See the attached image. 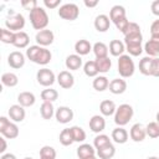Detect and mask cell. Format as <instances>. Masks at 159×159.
Instances as JSON below:
<instances>
[{
	"mask_svg": "<svg viewBox=\"0 0 159 159\" xmlns=\"http://www.w3.org/2000/svg\"><path fill=\"white\" fill-rule=\"evenodd\" d=\"M1 83L5 87H15L19 83V77L14 72H5L1 76Z\"/></svg>",
	"mask_w": 159,
	"mask_h": 159,
	"instance_id": "33",
	"label": "cell"
},
{
	"mask_svg": "<svg viewBox=\"0 0 159 159\" xmlns=\"http://www.w3.org/2000/svg\"><path fill=\"white\" fill-rule=\"evenodd\" d=\"M135 65L129 55H122L118 57V73L122 78H129L134 75Z\"/></svg>",
	"mask_w": 159,
	"mask_h": 159,
	"instance_id": "5",
	"label": "cell"
},
{
	"mask_svg": "<svg viewBox=\"0 0 159 159\" xmlns=\"http://www.w3.org/2000/svg\"><path fill=\"white\" fill-rule=\"evenodd\" d=\"M40 158H51V159H56V150L53 147L50 145H43L40 149Z\"/></svg>",
	"mask_w": 159,
	"mask_h": 159,
	"instance_id": "43",
	"label": "cell"
},
{
	"mask_svg": "<svg viewBox=\"0 0 159 159\" xmlns=\"http://www.w3.org/2000/svg\"><path fill=\"white\" fill-rule=\"evenodd\" d=\"M65 65H66V68L67 70H70V71H77L82 66V57L80 55H77V53L68 55L66 57Z\"/></svg>",
	"mask_w": 159,
	"mask_h": 159,
	"instance_id": "21",
	"label": "cell"
},
{
	"mask_svg": "<svg viewBox=\"0 0 159 159\" xmlns=\"http://www.w3.org/2000/svg\"><path fill=\"white\" fill-rule=\"evenodd\" d=\"M127 17L125 16V9L122 6V5H114L111 11H109V19H111V22L116 24L118 22L119 20Z\"/></svg>",
	"mask_w": 159,
	"mask_h": 159,
	"instance_id": "27",
	"label": "cell"
},
{
	"mask_svg": "<svg viewBox=\"0 0 159 159\" xmlns=\"http://www.w3.org/2000/svg\"><path fill=\"white\" fill-rule=\"evenodd\" d=\"M43 5L47 9H56L61 5V0H43Z\"/></svg>",
	"mask_w": 159,
	"mask_h": 159,
	"instance_id": "48",
	"label": "cell"
},
{
	"mask_svg": "<svg viewBox=\"0 0 159 159\" xmlns=\"http://www.w3.org/2000/svg\"><path fill=\"white\" fill-rule=\"evenodd\" d=\"M70 129H71V134H72V138H73L75 142L83 143L86 140V137L87 135H86V132H84V129L82 127L73 125V127H70Z\"/></svg>",
	"mask_w": 159,
	"mask_h": 159,
	"instance_id": "35",
	"label": "cell"
},
{
	"mask_svg": "<svg viewBox=\"0 0 159 159\" xmlns=\"http://www.w3.org/2000/svg\"><path fill=\"white\" fill-rule=\"evenodd\" d=\"M143 42V35L142 32H135V34H129L124 36V45H125V51H128L129 56H139L144 47L142 46Z\"/></svg>",
	"mask_w": 159,
	"mask_h": 159,
	"instance_id": "2",
	"label": "cell"
},
{
	"mask_svg": "<svg viewBox=\"0 0 159 159\" xmlns=\"http://www.w3.org/2000/svg\"><path fill=\"white\" fill-rule=\"evenodd\" d=\"M29 42H30V37L25 31L15 32V40L12 45L16 48H26L29 46Z\"/></svg>",
	"mask_w": 159,
	"mask_h": 159,
	"instance_id": "28",
	"label": "cell"
},
{
	"mask_svg": "<svg viewBox=\"0 0 159 159\" xmlns=\"http://www.w3.org/2000/svg\"><path fill=\"white\" fill-rule=\"evenodd\" d=\"M129 137L133 142H143L147 137V132H145V127L140 123H135L132 125L130 130H129Z\"/></svg>",
	"mask_w": 159,
	"mask_h": 159,
	"instance_id": "16",
	"label": "cell"
},
{
	"mask_svg": "<svg viewBox=\"0 0 159 159\" xmlns=\"http://www.w3.org/2000/svg\"><path fill=\"white\" fill-rule=\"evenodd\" d=\"M114 155H116V147L112 143L97 149V157L99 159H112Z\"/></svg>",
	"mask_w": 159,
	"mask_h": 159,
	"instance_id": "29",
	"label": "cell"
},
{
	"mask_svg": "<svg viewBox=\"0 0 159 159\" xmlns=\"http://www.w3.org/2000/svg\"><path fill=\"white\" fill-rule=\"evenodd\" d=\"M29 19H30V22H31L32 27L35 30H39V31L45 30L47 27V25H48V21H50L46 10L43 7H41V6H37L32 11H30Z\"/></svg>",
	"mask_w": 159,
	"mask_h": 159,
	"instance_id": "3",
	"label": "cell"
},
{
	"mask_svg": "<svg viewBox=\"0 0 159 159\" xmlns=\"http://www.w3.org/2000/svg\"><path fill=\"white\" fill-rule=\"evenodd\" d=\"M0 159H17V158H16V155L12 154V153H5V154H1Z\"/></svg>",
	"mask_w": 159,
	"mask_h": 159,
	"instance_id": "52",
	"label": "cell"
},
{
	"mask_svg": "<svg viewBox=\"0 0 159 159\" xmlns=\"http://www.w3.org/2000/svg\"><path fill=\"white\" fill-rule=\"evenodd\" d=\"M86 159H98L96 155H92V157H88V158H86Z\"/></svg>",
	"mask_w": 159,
	"mask_h": 159,
	"instance_id": "56",
	"label": "cell"
},
{
	"mask_svg": "<svg viewBox=\"0 0 159 159\" xmlns=\"http://www.w3.org/2000/svg\"><path fill=\"white\" fill-rule=\"evenodd\" d=\"M109 52L112 56L114 57H119L122 55H124V51H125V45L124 42H122L120 40H112L109 42Z\"/></svg>",
	"mask_w": 159,
	"mask_h": 159,
	"instance_id": "26",
	"label": "cell"
},
{
	"mask_svg": "<svg viewBox=\"0 0 159 159\" xmlns=\"http://www.w3.org/2000/svg\"><path fill=\"white\" fill-rule=\"evenodd\" d=\"M144 51L147 56L157 57L159 55V35H152L150 39L144 45Z\"/></svg>",
	"mask_w": 159,
	"mask_h": 159,
	"instance_id": "14",
	"label": "cell"
},
{
	"mask_svg": "<svg viewBox=\"0 0 159 159\" xmlns=\"http://www.w3.org/2000/svg\"><path fill=\"white\" fill-rule=\"evenodd\" d=\"M94 29L98 31V32H106L109 30V26H111V19L109 16L104 15V14H99L96 16L94 19Z\"/></svg>",
	"mask_w": 159,
	"mask_h": 159,
	"instance_id": "18",
	"label": "cell"
},
{
	"mask_svg": "<svg viewBox=\"0 0 159 159\" xmlns=\"http://www.w3.org/2000/svg\"><path fill=\"white\" fill-rule=\"evenodd\" d=\"M92 51L96 56V58H103V57H108V46L104 42H96L92 46Z\"/></svg>",
	"mask_w": 159,
	"mask_h": 159,
	"instance_id": "32",
	"label": "cell"
},
{
	"mask_svg": "<svg viewBox=\"0 0 159 159\" xmlns=\"http://www.w3.org/2000/svg\"><path fill=\"white\" fill-rule=\"evenodd\" d=\"M21 6H22L25 10L32 11L35 7L39 6V4H37L36 0H22V1H21Z\"/></svg>",
	"mask_w": 159,
	"mask_h": 159,
	"instance_id": "44",
	"label": "cell"
},
{
	"mask_svg": "<svg viewBox=\"0 0 159 159\" xmlns=\"http://www.w3.org/2000/svg\"><path fill=\"white\" fill-rule=\"evenodd\" d=\"M96 65L98 68L99 73H107L109 72L111 67H112V61L109 57H103V58H96Z\"/></svg>",
	"mask_w": 159,
	"mask_h": 159,
	"instance_id": "36",
	"label": "cell"
},
{
	"mask_svg": "<svg viewBox=\"0 0 159 159\" xmlns=\"http://www.w3.org/2000/svg\"><path fill=\"white\" fill-rule=\"evenodd\" d=\"M25 116H26V112H25V108L20 104H12L10 106L9 108V117L12 122L15 123H20L25 119Z\"/></svg>",
	"mask_w": 159,
	"mask_h": 159,
	"instance_id": "17",
	"label": "cell"
},
{
	"mask_svg": "<svg viewBox=\"0 0 159 159\" xmlns=\"http://www.w3.org/2000/svg\"><path fill=\"white\" fill-rule=\"evenodd\" d=\"M75 51H76V53L80 55L81 57H82V56H86V55H88V53L92 51V45H91V42H89L88 40H84V39L78 40V41L75 43Z\"/></svg>",
	"mask_w": 159,
	"mask_h": 159,
	"instance_id": "25",
	"label": "cell"
},
{
	"mask_svg": "<svg viewBox=\"0 0 159 159\" xmlns=\"http://www.w3.org/2000/svg\"><path fill=\"white\" fill-rule=\"evenodd\" d=\"M145 132L149 138H159V124L157 122H150L145 125Z\"/></svg>",
	"mask_w": 159,
	"mask_h": 159,
	"instance_id": "42",
	"label": "cell"
},
{
	"mask_svg": "<svg viewBox=\"0 0 159 159\" xmlns=\"http://www.w3.org/2000/svg\"><path fill=\"white\" fill-rule=\"evenodd\" d=\"M25 55L20 51H12L7 56V65L14 70H20L25 65Z\"/></svg>",
	"mask_w": 159,
	"mask_h": 159,
	"instance_id": "13",
	"label": "cell"
},
{
	"mask_svg": "<svg viewBox=\"0 0 159 159\" xmlns=\"http://www.w3.org/2000/svg\"><path fill=\"white\" fill-rule=\"evenodd\" d=\"M152 76H153V77H159V57H154V58H153Z\"/></svg>",
	"mask_w": 159,
	"mask_h": 159,
	"instance_id": "47",
	"label": "cell"
},
{
	"mask_svg": "<svg viewBox=\"0 0 159 159\" xmlns=\"http://www.w3.org/2000/svg\"><path fill=\"white\" fill-rule=\"evenodd\" d=\"M98 5V0H93V1H84V6H87V7H94V6H97Z\"/></svg>",
	"mask_w": 159,
	"mask_h": 159,
	"instance_id": "53",
	"label": "cell"
},
{
	"mask_svg": "<svg viewBox=\"0 0 159 159\" xmlns=\"http://www.w3.org/2000/svg\"><path fill=\"white\" fill-rule=\"evenodd\" d=\"M5 27L12 32H20L25 27V17L22 14L16 12L15 15L7 16L5 20Z\"/></svg>",
	"mask_w": 159,
	"mask_h": 159,
	"instance_id": "8",
	"label": "cell"
},
{
	"mask_svg": "<svg viewBox=\"0 0 159 159\" xmlns=\"http://www.w3.org/2000/svg\"><path fill=\"white\" fill-rule=\"evenodd\" d=\"M56 81H57V83L60 84V87L63 88V89H70V88H72L73 84H75V77H73V75H72L70 71H67V70L61 71V72L57 75Z\"/></svg>",
	"mask_w": 159,
	"mask_h": 159,
	"instance_id": "12",
	"label": "cell"
},
{
	"mask_svg": "<svg viewBox=\"0 0 159 159\" xmlns=\"http://www.w3.org/2000/svg\"><path fill=\"white\" fill-rule=\"evenodd\" d=\"M153 58L150 56H145L139 61V72L144 76H152V65H153Z\"/></svg>",
	"mask_w": 159,
	"mask_h": 159,
	"instance_id": "30",
	"label": "cell"
},
{
	"mask_svg": "<svg viewBox=\"0 0 159 159\" xmlns=\"http://www.w3.org/2000/svg\"><path fill=\"white\" fill-rule=\"evenodd\" d=\"M36 102V97L32 92H29V91H24V92H20L17 94V104L22 106L24 108H27V107H31L34 106Z\"/></svg>",
	"mask_w": 159,
	"mask_h": 159,
	"instance_id": "19",
	"label": "cell"
},
{
	"mask_svg": "<svg viewBox=\"0 0 159 159\" xmlns=\"http://www.w3.org/2000/svg\"><path fill=\"white\" fill-rule=\"evenodd\" d=\"M73 111L67 107V106H61L56 109L55 112V118L58 123H62V124H67L70 123L72 119H73Z\"/></svg>",
	"mask_w": 159,
	"mask_h": 159,
	"instance_id": "11",
	"label": "cell"
},
{
	"mask_svg": "<svg viewBox=\"0 0 159 159\" xmlns=\"http://www.w3.org/2000/svg\"><path fill=\"white\" fill-rule=\"evenodd\" d=\"M111 137H112V139H113L114 143H117V144H124V143H127V140L129 138V134H128V132L123 127H117V128H114L112 130V135Z\"/></svg>",
	"mask_w": 159,
	"mask_h": 159,
	"instance_id": "22",
	"label": "cell"
},
{
	"mask_svg": "<svg viewBox=\"0 0 159 159\" xmlns=\"http://www.w3.org/2000/svg\"><path fill=\"white\" fill-rule=\"evenodd\" d=\"M97 154V150L93 145L91 144H87V143H82L80 144V147L77 148V157L80 159H86L88 157H92V155H96Z\"/></svg>",
	"mask_w": 159,
	"mask_h": 159,
	"instance_id": "24",
	"label": "cell"
},
{
	"mask_svg": "<svg viewBox=\"0 0 159 159\" xmlns=\"http://www.w3.org/2000/svg\"><path fill=\"white\" fill-rule=\"evenodd\" d=\"M109 143H112L109 137L107 134H102V133L97 134L94 137V139H93V147L96 148V150L102 148V147H104V145H107V144H109Z\"/></svg>",
	"mask_w": 159,
	"mask_h": 159,
	"instance_id": "41",
	"label": "cell"
},
{
	"mask_svg": "<svg viewBox=\"0 0 159 159\" xmlns=\"http://www.w3.org/2000/svg\"><path fill=\"white\" fill-rule=\"evenodd\" d=\"M24 159H34V158H31V157H25Z\"/></svg>",
	"mask_w": 159,
	"mask_h": 159,
	"instance_id": "57",
	"label": "cell"
},
{
	"mask_svg": "<svg viewBox=\"0 0 159 159\" xmlns=\"http://www.w3.org/2000/svg\"><path fill=\"white\" fill-rule=\"evenodd\" d=\"M135 32H142L140 31V26L137 24V22H129L127 30L123 32V35H129V34H135Z\"/></svg>",
	"mask_w": 159,
	"mask_h": 159,
	"instance_id": "45",
	"label": "cell"
},
{
	"mask_svg": "<svg viewBox=\"0 0 159 159\" xmlns=\"http://www.w3.org/2000/svg\"><path fill=\"white\" fill-rule=\"evenodd\" d=\"M56 78H57V77L55 76L53 71L50 70V68H47V67H43V68L39 70L37 73H36L37 83L41 84V86H43V87H46V88H47V87H51V86L55 83Z\"/></svg>",
	"mask_w": 159,
	"mask_h": 159,
	"instance_id": "9",
	"label": "cell"
},
{
	"mask_svg": "<svg viewBox=\"0 0 159 159\" xmlns=\"http://www.w3.org/2000/svg\"><path fill=\"white\" fill-rule=\"evenodd\" d=\"M116 109H117L116 103H114L113 101H111V99H104V101H102L101 104H99V112H101V114H102L103 117L114 116Z\"/></svg>",
	"mask_w": 159,
	"mask_h": 159,
	"instance_id": "23",
	"label": "cell"
},
{
	"mask_svg": "<svg viewBox=\"0 0 159 159\" xmlns=\"http://www.w3.org/2000/svg\"><path fill=\"white\" fill-rule=\"evenodd\" d=\"M133 114H134L133 107L130 104H128V103H123L119 107H117V109H116V113H114V123L118 127H124L133 118Z\"/></svg>",
	"mask_w": 159,
	"mask_h": 159,
	"instance_id": "4",
	"label": "cell"
},
{
	"mask_svg": "<svg viewBox=\"0 0 159 159\" xmlns=\"http://www.w3.org/2000/svg\"><path fill=\"white\" fill-rule=\"evenodd\" d=\"M129 22H130V21H129V20L127 19V17H124V19L119 20L118 22H116L114 25H116V27H117V29H118V30H119V31H120V32L123 34V32H124V31L127 30V27H128Z\"/></svg>",
	"mask_w": 159,
	"mask_h": 159,
	"instance_id": "46",
	"label": "cell"
},
{
	"mask_svg": "<svg viewBox=\"0 0 159 159\" xmlns=\"http://www.w3.org/2000/svg\"><path fill=\"white\" fill-rule=\"evenodd\" d=\"M88 125H89V129H91L93 133L99 134V133H102V132L104 130V128H106V119H104V117H103L102 114H101V116H99V114H94V116L91 117Z\"/></svg>",
	"mask_w": 159,
	"mask_h": 159,
	"instance_id": "15",
	"label": "cell"
},
{
	"mask_svg": "<svg viewBox=\"0 0 159 159\" xmlns=\"http://www.w3.org/2000/svg\"><path fill=\"white\" fill-rule=\"evenodd\" d=\"M14 40H15V32L7 30L6 27H2L0 29V41L2 43H14Z\"/></svg>",
	"mask_w": 159,
	"mask_h": 159,
	"instance_id": "40",
	"label": "cell"
},
{
	"mask_svg": "<svg viewBox=\"0 0 159 159\" xmlns=\"http://www.w3.org/2000/svg\"><path fill=\"white\" fill-rule=\"evenodd\" d=\"M40 159H51V158H40Z\"/></svg>",
	"mask_w": 159,
	"mask_h": 159,
	"instance_id": "58",
	"label": "cell"
},
{
	"mask_svg": "<svg viewBox=\"0 0 159 159\" xmlns=\"http://www.w3.org/2000/svg\"><path fill=\"white\" fill-rule=\"evenodd\" d=\"M0 133L6 139H15L19 137V127L6 117H0Z\"/></svg>",
	"mask_w": 159,
	"mask_h": 159,
	"instance_id": "6",
	"label": "cell"
},
{
	"mask_svg": "<svg viewBox=\"0 0 159 159\" xmlns=\"http://www.w3.org/2000/svg\"><path fill=\"white\" fill-rule=\"evenodd\" d=\"M55 40V35L51 30L48 29H45V30H41V31H37L36 36H35V41L37 42L39 46H42V47H47L50 45H52Z\"/></svg>",
	"mask_w": 159,
	"mask_h": 159,
	"instance_id": "10",
	"label": "cell"
},
{
	"mask_svg": "<svg viewBox=\"0 0 159 159\" xmlns=\"http://www.w3.org/2000/svg\"><path fill=\"white\" fill-rule=\"evenodd\" d=\"M57 98H58V92L56 89L51 88V87H47V88L42 89V92H41V99L43 102H51V103H53Z\"/></svg>",
	"mask_w": 159,
	"mask_h": 159,
	"instance_id": "37",
	"label": "cell"
},
{
	"mask_svg": "<svg viewBox=\"0 0 159 159\" xmlns=\"http://www.w3.org/2000/svg\"><path fill=\"white\" fill-rule=\"evenodd\" d=\"M83 72L87 77H97L98 76V68H97V65H96V61H87L84 65H83Z\"/></svg>",
	"mask_w": 159,
	"mask_h": 159,
	"instance_id": "38",
	"label": "cell"
},
{
	"mask_svg": "<svg viewBox=\"0 0 159 159\" xmlns=\"http://www.w3.org/2000/svg\"><path fill=\"white\" fill-rule=\"evenodd\" d=\"M150 10H152V14L155 15V16H159V0H154L150 5Z\"/></svg>",
	"mask_w": 159,
	"mask_h": 159,
	"instance_id": "50",
	"label": "cell"
},
{
	"mask_svg": "<svg viewBox=\"0 0 159 159\" xmlns=\"http://www.w3.org/2000/svg\"><path fill=\"white\" fill-rule=\"evenodd\" d=\"M147 159H159L158 157H155V155H152V157H148Z\"/></svg>",
	"mask_w": 159,
	"mask_h": 159,
	"instance_id": "55",
	"label": "cell"
},
{
	"mask_svg": "<svg viewBox=\"0 0 159 159\" xmlns=\"http://www.w3.org/2000/svg\"><path fill=\"white\" fill-rule=\"evenodd\" d=\"M58 16L63 20L73 21L80 16V9L76 4L73 2H67L60 6L58 9Z\"/></svg>",
	"mask_w": 159,
	"mask_h": 159,
	"instance_id": "7",
	"label": "cell"
},
{
	"mask_svg": "<svg viewBox=\"0 0 159 159\" xmlns=\"http://www.w3.org/2000/svg\"><path fill=\"white\" fill-rule=\"evenodd\" d=\"M109 92L113 94H122L127 89V82L123 78H114L109 82Z\"/></svg>",
	"mask_w": 159,
	"mask_h": 159,
	"instance_id": "20",
	"label": "cell"
},
{
	"mask_svg": "<svg viewBox=\"0 0 159 159\" xmlns=\"http://www.w3.org/2000/svg\"><path fill=\"white\" fill-rule=\"evenodd\" d=\"M55 112H56V109L51 102H42V104L40 107V114L43 119H46V120L51 119L55 116Z\"/></svg>",
	"mask_w": 159,
	"mask_h": 159,
	"instance_id": "31",
	"label": "cell"
},
{
	"mask_svg": "<svg viewBox=\"0 0 159 159\" xmlns=\"http://www.w3.org/2000/svg\"><path fill=\"white\" fill-rule=\"evenodd\" d=\"M0 142H1L0 153H1V154H5V152H6V147H7V144H6V138H5V137H1V138H0Z\"/></svg>",
	"mask_w": 159,
	"mask_h": 159,
	"instance_id": "51",
	"label": "cell"
},
{
	"mask_svg": "<svg viewBox=\"0 0 159 159\" xmlns=\"http://www.w3.org/2000/svg\"><path fill=\"white\" fill-rule=\"evenodd\" d=\"M58 139H60V143H61L63 147H68V145H71L72 143H75L70 128H65V129H62L61 133H60Z\"/></svg>",
	"mask_w": 159,
	"mask_h": 159,
	"instance_id": "39",
	"label": "cell"
},
{
	"mask_svg": "<svg viewBox=\"0 0 159 159\" xmlns=\"http://www.w3.org/2000/svg\"><path fill=\"white\" fill-rule=\"evenodd\" d=\"M150 35H159V19L150 25Z\"/></svg>",
	"mask_w": 159,
	"mask_h": 159,
	"instance_id": "49",
	"label": "cell"
},
{
	"mask_svg": "<svg viewBox=\"0 0 159 159\" xmlns=\"http://www.w3.org/2000/svg\"><path fill=\"white\" fill-rule=\"evenodd\" d=\"M155 122L159 124V112H158V113H157V116H155Z\"/></svg>",
	"mask_w": 159,
	"mask_h": 159,
	"instance_id": "54",
	"label": "cell"
},
{
	"mask_svg": "<svg viewBox=\"0 0 159 159\" xmlns=\"http://www.w3.org/2000/svg\"><path fill=\"white\" fill-rule=\"evenodd\" d=\"M92 86L96 91L103 92L109 87V81L106 76H97V77H94L93 82H92Z\"/></svg>",
	"mask_w": 159,
	"mask_h": 159,
	"instance_id": "34",
	"label": "cell"
},
{
	"mask_svg": "<svg viewBox=\"0 0 159 159\" xmlns=\"http://www.w3.org/2000/svg\"><path fill=\"white\" fill-rule=\"evenodd\" d=\"M26 57L34 63L46 66L47 63L51 62L52 53L47 47H42V46H39V45H32V46L27 47Z\"/></svg>",
	"mask_w": 159,
	"mask_h": 159,
	"instance_id": "1",
	"label": "cell"
}]
</instances>
